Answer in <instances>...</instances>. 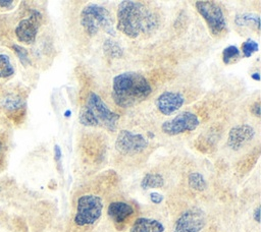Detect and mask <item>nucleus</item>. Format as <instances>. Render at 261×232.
I'll return each instance as SVG.
<instances>
[{"label":"nucleus","mask_w":261,"mask_h":232,"mask_svg":"<svg viewBox=\"0 0 261 232\" xmlns=\"http://www.w3.org/2000/svg\"><path fill=\"white\" fill-rule=\"evenodd\" d=\"M239 55H240V50L238 49V47L234 45H230L224 48V50L222 51V60L225 64H228L230 63L231 60L239 57Z\"/></svg>","instance_id":"21"},{"label":"nucleus","mask_w":261,"mask_h":232,"mask_svg":"<svg viewBox=\"0 0 261 232\" xmlns=\"http://www.w3.org/2000/svg\"><path fill=\"white\" fill-rule=\"evenodd\" d=\"M108 216L115 223L124 222L129 216L133 215L134 209L130 205L124 201H112L108 206Z\"/></svg>","instance_id":"13"},{"label":"nucleus","mask_w":261,"mask_h":232,"mask_svg":"<svg viewBox=\"0 0 261 232\" xmlns=\"http://www.w3.org/2000/svg\"><path fill=\"white\" fill-rule=\"evenodd\" d=\"M255 129L249 124H239L230 128L227 136V147L232 151L241 150L255 137Z\"/></svg>","instance_id":"11"},{"label":"nucleus","mask_w":261,"mask_h":232,"mask_svg":"<svg viewBox=\"0 0 261 232\" xmlns=\"http://www.w3.org/2000/svg\"><path fill=\"white\" fill-rule=\"evenodd\" d=\"M14 3H15L14 1H0V6H1V7L11 8Z\"/></svg>","instance_id":"27"},{"label":"nucleus","mask_w":261,"mask_h":232,"mask_svg":"<svg viewBox=\"0 0 261 232\" xmlns=\"http://www.w3.org/2000/svg\"><path fill=\"white\" fill-rule=\"evenodd\" d=\"M157 17L143 2L125 0L118 4L116 28L129 39L152 32L157 26Z\"/></svg>","instance_id":"1"},{"label":"nucleus","mask_w":261,"mask_h":232,"mask_svg":"<svg viewBox=\"0 0 261 232\" xmlns=\"http://www.w3.org/2000/svg\"><path fill=\"white\" fill-rule=\"evenodd\" d=\"M11 49L15 52V54L17 55V57L20 60L22 65L27 66V65H29L31 63V60L29 58V53H28V50L25 48H23V47H21L19 45H15L14 44V45L11 46Z\"/></svg>","instance_id":"22"},{"label":"nucleus","mask_w":261,"mask_h":232,"mask_svg":"<svg viewBox=\"0 0 261 232\" xmlns=\"http://www.w3.org/2000/svg\"><path fill=\"white\" fill-rule=\"evenodd\" d=\"M200 124L198 116L191 111H182L172 117L170 120L161 124V130L164 134L173 136L185 132L195 130Z\"/></svg>","instance_id":"7"},{"label":"nucleus","mask_w":261,"mask_h":232,"mask_svg":"<svg viewBox=\"0 0 261 232\" xmlns=\"http://www.w3.org/2000/svg\"><path fill=\"white\" fill-rule=\"evenodd\" d=\"M148 147V140L141 133L122 129L115 140V149L123 155H135L143 152Z\"/></svg>","instance_id":"8"},{"label":"nucleus","mask_w":261,"mask_h":232,"mask_svg":"<svg viewBox=\"0 0 261 232\" xmlns=\"http://www.w3.org/2000/svg\"><path fill=\"white\" fill-rule=\"evenodd\" d=\"M81 25L89 36H95L100 32L114 36V21L110 12L102 5L90 3L81 11Z\"/></svg>","instance_id":"4"},{"label":"nucleus","mask_w":261,"mask_h":232,"mask_svg":"<svg viewBox=\"0 0 261 232\" xmlns=\"http://www.w3.org/2000/svg\"><path fill=\"white\" fill-rule=\"evenodd\" d=\"M103 50L107 56L112 58H119L123 54V51L121 50L120 46L111 39H107L104 41Z\"/></svg>","instance_id":"18"},{"label":"nucleus","mask_w":261,"mask_h":232,"mask_svg":"<svg viewBox=\"0 0 261 232\" xmlns=\"http://www.w3.org/2000/svg\"><path fill=\"white\" fill-rule=\"evenodd\" d=\"M205 215L200 209H190L176 220L173 232H200L205 226Z\"/></svg>","instance_id":"10"},{"label":"nucleus","mask_w":261,"mask_h":232,"mask_svg":"<svg viewBox=\"0 0 261 232\" xmlns=\"http://www.w3.org/2000/svg\"><path fill=\"white\" fill-rule=\"evenodd\" d=\"M254 219L256 220L257 223L260 222V207H257V208H256L255 213H254Z\"/></svg>","instance_id":"28"},{"label":"nucleus","mask_w":261,"mask_h":232,"mask_svg":"<svg viewBox=\"0 0 261 232\" xmlns=\"http://www.w3.org/2000/svg\"><path fill=\"white\" fill-rule=\"evenodd\" d=\"M54 155H55V160H56V162H60L62 154H61V149H60V147H59L58 144H55V146H54Z\"/></svg>","instance_id":"26"},{"label":"nucleus","mask_w":261,"mask_h":232,"mask_svg":"<svg viewBox=\"0 0 261 232\" xmlns=\"http://www.w3.org/2000/svg\"><path fill=\"white\" fill-rule=\"evenodd\" d=\"M129 232H164V226L158 220L140 217L135 221Z\"/></svg>","instance_id":"14"},{"label":"nucleus","mask_w":261,"mask_h":232,"mask_svg":"<svg viewBox=\"0 0 261 232\" xmlns=\"http://www.w3.org/2000/svg\"><path fill=\"white\" fill-rule=\"evenodd\" d=\"M102 211L103 201L100 196L95 194L82 195L77 199L74 223L77 226L92 225L99 220Z\"/></svg>","instance_id":"5"},{"label":"nucleus","mask_w":261,"mask_h":232,"mask_svg":"<svg viewBox=\"0 0 261 232\" xmlns=\"http://www.w3.org/2000/svg\"><path fill=\"white\" fill-rule=\"evenodd\" d=\"M242 49H243V53L245 57H250L253 53L257 52L259 49V45L256 41L252 40V39H248L247 41H245L242 45Z\"/></svg>","instance_id":"23"},{"label":"nucleus","mask_w":261,"mask_h":232,"mask_svg":"<svg viewBox=\"0 0 261 232\" xmlns=\"http://www.w3.org/2000/svg\"><path fill=\"white\" fill-rule=\"evenodd\" d=\"M184 103L185 98L181 94L176 92H163L158 96L155 105L161 114L170 116L178 111Z\"/></svg>","instance_id":"12"},{"label":"nucleus","mask_w":261,"mask_h":232,"mask_svg":"<svg viewBox=\"0 0 261 232\" xmlns=\"http://www.w3.org/2000/svg\"><path fill=\"white\" fill-rule=\"evenodd\" d=\"M189 185L195 190L203 191L206 188L207 184L202 174L198 172H194L189 175Z\"/></svg>","instance_id":"19"},{"label":"nucleus","mask_w":261,"mask_h":232,"mask_svg":"<svg viewBox=\"0 0 261 232\" xmlns=\"http://www.w3.org/2000/svg\"><path fill=\"white\" fill-rule=\"evenodd\" d=\"M2 142H1V140H0V155H1V153H2Z\"/></svg>","instance_id":"30"},{"label":"nucleus","mask_w":261,"mask_h":232,"mask_svg":"<svg viewBox=\"0 0 261 232\" xmlns=\"http://www.w3.org/2000/svg\"><path fill=\"white\" fill-rule=\"evenodd\" d=\"M152 93L147 78L139 72L125 71L112 79L111 96L114 103L121 108H130L145 101Z\"/></svg>","instance_id":"2"},{"label":"nucleus","mask_w":261,"mask_h":232,"mask_svg":"<svg viewBox=\"0 0 261 232\" xmlns=\"http://www.w3.org/2000/svg\"><path fill=\"white\" fill-rule=\"evenodd\" d=\"M23 105L24 103L22 102V100L16 96H7L2 102V106L4 107V109L10 113H15L16 111L21 110Z\"/></svg>","instance_id":"17"},{"label":"nucleus","mask_w":261,"mask_h":232,"mask_svg":"<svg viewBox=\"0 0 261 232\" xmlns=\"http://www.w3.org/2000/svg\"><path fill=\"white\" fill-rule=\"evenodd\" d=\"M0 190H1V188H0Z\"/></svg>","instance_id":"31"},{"label":"nucleus","mask_w":261,"mask_h":232,"mask_svg":"<svg viewBox=\"0 0 261 232\" xmlns=\"http://www.w3.org/2000/svg\"><path fill=\"white\" fill-rule=\"evenodd\" d=\"M150 199L154 204H160L163 200V195L160 194L159 192H151L150 193Z\"/></svg>","instance_id":"25"},{"label":"nucleus","mask_w":261,"mask_h":232,"mask_svg":"<svg viewBox=\"0 0 261 232\" xmlns=\"http://www.w3.org/2000/svg\"><path fill=\"white\" fill-rule=\"evenodd\" d=\"M42 15L39 11L33 10L29 17L20 20L15 27V36L17 40L23 44H32L35 42L39 27L41 25Z\"/></svg>","instance_id":"9"},{"label":"nucleus","mask_w":261,"mask_h":232,"mask_svg":"<svg viewBox=\"0 0 261 232\" xmlns=\"http://www.w3.org/2000/svg\"><path fill=\"white\" fill-rule=\"evenodd\" d=\"M79 120L84 126L102 127L109 131H115L119 115L113 112L99 95L91 92L80 110Z\"/></svg>","instance_id":"3"},{"label":"nucleus","mask_w":261,"mask_h":232,"mask_svg":"<svg viewBox=\"0 0 261 232\" xmlns=\"http://www.w3.org/2000/svg\"><path fill=\"white\" fill-rule=\"evenodd\" d=\"M195 8L205 20L212 35H219L225 30L226 21L223 11L215 1H197Z\"/></svg>","instance_id":"6"},{"label":"nucleus","mask_w":261,"mask_h":232,"mask_svg":"<svg viewBox=\"0 0 261 232\" xmlns=\"http://www.w3.org/2000/svg\"><path fill=\"white\" fill-rule=\"evenodd\" d=\"M251 113L256 116L257 118H260L261 116V112H260V102L257 101L255 102L252 106H251Z\"/></svg>","instance_id":"24"},{"label":"nucleus","mask_w":261,"mask_h":232,"mask_svg":"<svg viewBox=\"0 0 261 232\" xmlns=\"http://www.w3.org/2000/svg\"><path fill=\"white\" fill-rule=\"evenodd\" d=\"M252 78H254L255 80H259V79H260V74H259V72L253 73V74H252Z\"/></svg>","instance_id":"29"},{"label":"nucleus","mask_w":261,"mask_h":232,"mask_svg":"<svg viewBox=\"0 0 261 232\" xmlns=\"http://www.w3.org/2000/svg\"><path fill=\"white\" fill-rule=\"evenodd\" d=\"M236 23L243 25L247 23H255L257 31L260 28V16L256 13H244L236 17Z\"/></svg>","instance_id":"20"},{"label":"nucleus","mask_w":261,"mask_h":232,"mask_svg":"<svg viewBox=\"0 0 261 232\" xmlns=\"http://www.w3.org/2000/svg\"><path fill=\"white\" fill-rule=\"evenodd\" d=\"M164 184V179L160 174L148 173L141 181V187L145 190L150 188H159Z\"/></svg>","instance_id":"15"},{"label":"nucleus","mask_w":261,"mask_h":232,"mask_svg":"<svg viewBox=\"0 0 261 232\" xmlns=\"http://www.w3.org/2000/svg\"><path fill=\"white\" fill-rule=\"evenodd\" d=\"M14 74V67L10 57L5 53H0V78H8Z\"/></svg>","instance_id":"16"}]
</instances>
